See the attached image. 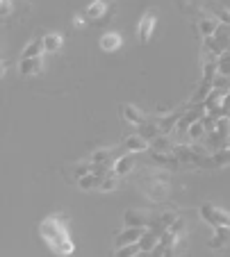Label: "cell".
I'll return each mask as SVG.
<instances>
[{
	"instance_id": "obj_1",
	"label": "cell",
	"mask_w": 230,
	"mask_h": 257,
	"mask_svg": "<svg viewBox=\"0 0 230 257\" xmlns=\"http://www.w3.org/2000/svg\"><path fill=\"white\" fill-rule=\"evenodd\" d=\"M39 234L44 237V241L50 246V250H55V252H57V248L69 239V232H66V228L62 225L59 216L44 218V223L39 225Z\"/></svg>"
},
{
	"instance_id": "obj_2",
	"label": "cell",
	"mask_w": 230,
	"mask_h": 257,
	"mask_svg": "<svg viewBox=\"0 0 230 257\" xmlns=\"http://www.w3.org/2000/svg\"><path fill=\"white\" fill-rule=\"evenodd\" d=\"M198 214H201V218L207 225H212V228H216V225H228L230 228V212L216 207V205H201Z\"/></svg>"
},
{
	"instance_id": "obj_3",
	"label": "cell",
	"mask_w": 230,
	"mask_h": 257,
	"mask_svg": "<svg viewBox=\"0 0 230 257\" xmlns=\"http://www.w3.org/2000/svg\"><path fill=\"white\" fill-rule=\"evenodd\" d=\"M153 221V216L146 209H126L123 212V225H130V228H148Z\"/></svg>"
},
{
	"instance_id": "obj_4",
	"label": "cell",
	"mask_w": 230,
	"mask_h": 257,
	"mask_svg": "<svg viewBox=\"0 0 230 257\" xmlns=\"http://www.w3.org/2000/svg\"><path fill=\"white\" fill-rule=\"evenodd\" d=\"M180 241V234H176L173 230H162L160 239H157V246L153 248V255H164V252H171L176 248V243Z\"/></svg>"
},
{
	"instance_id": "obj_5",
	"label": "cell",
	"mask_w": 230,
	"mask_h": 257,
	"mask_svg": "<svg viewBox=\"0 0 230 257\" xmlns=\"http://www.w3.org/2000/svg\"><path fill=\"white\" fill-rule=\"evenodd\" d=\"M153 30H155V12H144V16L139 19L137 25V37H139V44H148L153 37Z\"/></svg>"
},
{
	"instance_id": "obj_6",
	"label": "cell",
	"mask_w": 230,
	"mask_h": 257,
	"mask_svg": "<svg viewBox=\"0 0 230 257\" xmlns=\"http://www.w3.org/2000/svg\"><path fill=\"white\" fill-rule=\"evenodd\" d=\"M144 232H146V228H130V225H126V228H123L121 232L117 234L114 248H121V246H128V243L139 241V237H142Z\"/></svg>"
},
{
	"instance_id": "obj_7",
	"label": "cell",
	"mask_w": 230,
	"mask_h": 257,
	"mask_svg": "<svg viewBox=\"0 0 230 257\" xmlns=\"http://www.w3.org/2000/svg\"><path fill=\"white\" fill-rule=\"evenodd\" d=\"M121 116H123V121L130 123V125H142V123H146V114H144L139 107L128 105V102L121 105Z\"/></svg>"
},
{
	"instance_id": "obj_8",
	"label": "cell",
	"mask_w": 230,
	"mask_h": 257,
	"mask_svg": "<svg viewBox=\"0 0 230 257\" xmlns=\"http://www.w3.org/2000/svg\"><path fill=\"white\" fill-rule=\"evenodd\" d=\"M133 169H135V157H133V153H126V155L117 157V162H112V171L109 173L121 178V175H128Z\"/></svg>"
},
{
	"instance_id": "obj_9",
	"label": "cell",
	"mask_w": 230,
	"mask_h": 257,
	"mask_svg": "<svg viewBox=\"0 0 230 257\" xmlns=\"http://www.w3.org/2000/svg\"><path fill=\"white\" fill-rule=\"evenodd\" d=\"M41 68H44V59L39 57H21L19 62V73L21 75H37V73H41Z\"/></svg>"
},
{
	"instance_id": "obj_10",
	"label": "cell",
	"mask_w": 230,
	"mask_h": 257,
	"mask_svg": "<svg viewBox=\"0 0 230 257\" xmlns=\"http://www.w3.org/2000/svg\"><path fill=\"white\" fill-rule=\"evenodd\" d=\"M153 162L164 166V169H173V171L180 169V160L171 151H153Z\"/></svg>"
},
{
	"instance_id": "obj_11",
	"label": "cell",
	"mask_w": 230,
	"mask_h": 257,
	"mask_svg": "<svg viewBox=\"0 0 230 257\" xmlns=\"http://www.w3.org/2000/svg\"><path fill=\"white\" fill-rule=\"evenodd\" d=\"M123 148L128 153H146L151 148V141H146L142 135H130L123 139Z\"/></svg>"
},
{
	"instance_id": "obj_12",
	"label": "cell",
	"mask_w": 230,
	"mask_h": 257,
	"mask_svg": "<svg viewBox=\"0 0 230 257\" xmlns=\"http://www.w3.org/2000/svg\"><path fill=\"white\" fill-rule=\"evenodd\" d=\"M230 241V228L228 225H216L214 228V237L207 241V246L212 250H219V248H225V243Z\"/></svg>"
},
{
	"instance_id": "obj_13",
	"label": "cell",
	"mask_w": 230,
	"mask_h": 257,
	"mask_svg": "<svg viewBox=\"0 0 230 257\" xmlns=\"http://www.w3.org/2000/svg\"><path fill=\"white\" fill-rule=\"evenodd\" d=\"M105 173H100V171H91V173L82 175V178H78V187L82 191H93L98 189V185H100V180H103Z\"/></svg>"
},
{
	"instance_id": "obj_14",
	"label": "cell",
	"mask_w": 230,
	"mask_h": 257,
	"mask_svg": "<svg viewBox=\"0 0 230 257\" xmlns=\"http://www.w3.org/2000/svg\"><path fill=\"white\" fill-rule=\"evenodd\" d=\"M157 239H160V234L155 232V230L146 228V232L139 237V250H142V255H148V252H153V248L157 246Z\"/></svg>"
},
{
	"instance_id": "obj_15",
	"label": "cell",
	"mask_w": 230,
	"mask_h": 257,
	"mask_svg": "<svg viewBox=\"0 0 230 257\" xmlns=\"http://www.w3.org/2000/svg\"><path fill=\"white\" fill-rule=\"evenodd\" d=\"M121 34L119 32H105L103 37H100V50H105V53H117L119 48H121Z\"/></svg>"
},
{
	"instance_id": "obj_16",
	"label": "cell",
	"mask_w": 230,
	"mask_h": 257,
	"mask_svg": "<svg viewBox=\"0 0 230 257\" xmlns=\"http://www.w3.org/2000/svg\"><path fill=\"white\" fill-rule=\"evenodd\" d=\"M169 191H171V189H169V185L164 182V180H153L151 187L146 189V194L151 196L153 200H164L169 196Z\"/></svg>"
},
{
	"instance_id": "obj_17",
	"label": "cell",
	"mask_w": 230,
	"mask_h": 257,
	"mask_svg": "<svg viewBox=\"0 0 230 257\" xmlns=\"http://www.w3.org/2000/svg\"><path fill=\"white\" fill-rule=\"evenodd\" d=\"M180 116H182V112H176V114H171V116L160 118V121L155 123L157 130H160L162 135H171V132H176V125H178V121H180Z\"/></svg>"
},
{
	"instance_id": "obj_18",
	"label": "cell",
	"mask_w": 230,
	"mask_h": 257,
	"mask_svg": "<svg viewBox=\"0 0 230 257\" xmlns=\"http://www.w3.org/2000/svg\"><path fill=\"white\" fill-rule=\"evenodd\" d=\"M41 44H44V53H57V50H62L64 39H62V34L48 32L44 39H41Z\"/></svg>"
},
{
	"instance_id": "obj_19",
	"label": "cell",
	"mask_w": 230,
	"mask_h": 257,
	"mask_svg": "<svg viewBox=\"0 0 230 257\" xmlns=\"http://www.w3.org/2000/svg\"><path fill=\"white\" fill-rule=\"evenodd\" d=\"M198 32L203 34V37H214L216 32H219V21L212 16V19H201L198 21Z\"/></svg>"
},
{
	"instance_id": "obj_20",
	"label": "cell",
	"mask_w": 230,
	"mask_h": 257,
	"mask_svg": "<svg viewBox=\"0 0 230 257\" xmlns=\"http://www.w3.org/2000/svg\"><path fill=\"white\" fill-rule=\"evenodd\" d=\"M212 89H214V87H212V80H203V82L198 84V89H196V93L191 96V102H201V105H203V102H205V98L212 93Z\"/></svg>"
},
{
	"instance_id": "obj_21",
	"label": "cell",
	"mask_w": 230,
	"mask_h": 257,
	"mask_svg": "<svg viewBox=\"0 0 230 257\" xmlns=\"http://www.w3.org/2000/svg\"><path fill=\"white\" fill-rule=\"evenodd\" d=\"M112 151L109 148H98V151H93L91 153V157H89V162H91L93 166H98V164H112Z\"/></svg>"
},
{
	"instance_id": "obj_22",
	"label": "cell",
	"mask_w": 230,
	"mask_h": 257,
	"mask_svg": "<svg viewBox=\"0 0 230 257\" xmlns=\"http://www.w3.org/2000/svg\"><path fill=\"white\" fill-rule=\"evenodd\" d=\"M185 135H187V139H189V141H194V144H196V141H201L203 137H205V127H203L201 118H198V121H196V123H191V125L187 127V132H185Z\"/></svg>"
},
{
	"instance_id": "obj_23",
	"label": "cell",
	"mask_w": 230,
	"mask_h": 257,
	"mask_svg": "<svg viewBox=\"0 0 230 257\" xmlns=\"http://www.w3.org/2000/svg\"><path fill=\"white\" fill-rule=\"evenodd\" d=\"M105 10H107V5H105V0H93V3H89L87 7V19H100V16L105 14Z\"/></svg>"
},
{
	"instance_id": "obj_24",
	"label": "cell",
	"mask_w": 230,
	"mask_h": 257,
	"mask_svg": "<svg viewBox=\"0 0 230 257\" xmlns=\"http://www.w3.org/2000/svg\"><path fill=\"white\" fill-rule=\"evenodd\" d=\"M39 55H44V44H41V39H35L23 48L21 57H39Z\"/></svg>"
},
{
	"instance_id": "obj_25",
	"label": "cell",
	"mask_w": 230,
	"mask_h": 257,
	"mask_svg": "<svg viewBox=\"0 0 230 257\" xmlns=\"http://www.w3.org/2000/svg\"><path fill=\"white\" fill-rule=\"evenodd\" d=\"M119 182H117V175L107 173L103 175V180H100V185H98V191H103V194H112V191H117Z\"/></svg>"
},
{
	"instance_id": "obj_26",
	"label": "cell",
	"mask_w": 230,
	"mask_h": 257,
	"mask_svg": "<svg viewBox=\"0 0 230 257\" xmlns=\"http://www.w3.org/2000/svg\"><path fill=\"white\" fill-rule=\"evenodd\" d=\"M216 68H219V75H225L230 78V50H223L216 59Z\"/></svg>"
},
{
	"instance_id": "obj_27",
	"label": "cell",
	"mask_w": 230,
	"mask_h": 257,
	"mask_svg": "<svg viewBox=\"0 0 230 257\" xmlns=\"http://www.w3.org/2000/svg\"><path fill=\"white\" fill-rule=\"evenodd\" d=\"M137 127H139L137 135H142L146 141H153L157 135H160V130H157L155 123H148V121H146V123H142V125H137Z\"/></svg>"
},
{
	"instance_id": "obj_28",
	"label": "cell",
	"mask_w": 230,
	"mask_h": 257,
	"mask_svg": "<svg viewBox=\"0 0 230 257\" xmlns=\"http://www.w3.org/2000/svg\"><path fill=\"white\" fill-rule=\"evenodd\" d=\"M210 160H212V166L230 164V151H228V148H221V151H216L214 155H210Z\"/></svg>"
},
{
	"instance_id": "obj_29",
	"label": "cell",
	"mask_w": 230,
	"mask_h": 257,
	"mask_svg": "<svg viewBox=\"0 0 230 257\" xmlns=\"http://www.w3.org/2000/svg\"><path fill=\"white\" fill-rule=\"evenodd\" d=\"M151 144H153V148H155V151H171V146H173L171 141H169V135H162V132L151 141Z\"/></svg>"
},
{
	"instance_id": "obj_30",
	"label": "cell",
	"mask_w": 230,
	"mask_h": 257,
	"mask_svg": "<svg viewBox=\"0 0 230 257\" xmlns=\"http://www.w3.org/2000/svg\"><path fill=\"white\" fill-rule=\"evenodd\" d=\"M117 255H121V257L142 255V250H139V243L135 241V243H128V246H121V248H117Z\"/></svg>"
},
{
	"instance_id": "obj_31",
	"label": "cell",
	"mask_w": 230,
	"mask_h": 257,
	"mask_svg": "<svg viewBox=\"0 0 230 257\" xmlns=\"http://www.w3.org/2000/svg\"><path fill=\"white\" fill-rule=\"evenodd\" d=\"M219 68H216V59L214 62H203V80H214Z\"/></svg>"
},
{
	"instance_id": "obj_32",
	"label": "cell",
	"mask_w": 230,
	"mask_h": 257,
	"mask_svg": "<svg viewBox=\"0 0 230 257\" xmlns=\"http://www.w3.org/2000/svg\"><path fill=\"white\" fill-rule=\"evenodd\" d=\"M212 14H214V19L219 23L230 25V10H225V7H212Z\"/></svg>"
},
{
	"instance_id": "obj_33",
	"label": "cell",
	"mask_w": 230,
	"mask_h": 257,
	"mask_svg": "<svg viewBox=\"0 0 230 257\" xmlns=\"http://www.w3.org/2000/svg\"><path fill=\"white\" fill-rule=\"evenodd\" d=\"M212 87L219 89V91H228L230 82H228V78H225V75H219V73H216V78L212 80Z\"/></svg>"
},
{
	"instance_id": "obj_34",
	"label": "cell",
	"mask_w": 230,
	"mask_h": 257,
	"mask_svg": "<svg viewBox=\"0 0 230 257\" xmlns=\"http://www.w3.org/2000/svg\"><path fill=\"white\" fill-rule=\"evenodd\" d=\"M91 171H93L91 162H82V164H78V169H75V178H82V175L91 173Z\"/></svg>"
},
{
	"instance_id": "obj_35",
	"label": "cell",
	"mask_w": 230,
	"mask_h": 257,
	"mask_svg": "<svg viewBox=\"0 0 230 257\" xmlns=\"http://www.w3.org/2000/svg\"><path fill=\"white\" fill-rule=\"evenodd\" d=\"M14 5H12V0H0V19H5V16L12 14Z\"/></svg>"
},
{
	"instance_id": "obj_36",
	"label": "cell",
	"mask_w": 230,
	"mask_h": 257,
	"mask_svg": "<svg viewBox=\"0 0 230 257\" xmlns=\"http://www.w3.org/2000/svg\"><path fill=\"white\" fill-rule=\"evenodd\" d=\"M221 107H223V114H225V116H230V89L225 91V96H223V102H221Z\"/></svg>"
},
{
	"instance_id": "obj_37",
	"label": "cell",
	"mask_w": 230,
	"mask_h": 257,
	"mask_svg": "<svg viewBox=\"0 0 230 257\" xmlns=\"http://www.w3.org/2000/svg\"><path fill=\"white\" fill-rule=\"evenodd\" d=\"M182 228H185V221H182V218H176V221L171 223V228H169V230H173L176 234H180V232H182Z\"/></svg>"
},
{
	"instance_id": "obj_38",
	"label": "cell",
	"mask_w": 230,
	"mask_h": 257,
	"mask_svg": "<svg viewBox=\"0 0 230 257\" xmlns=\"http://www.w3.org/2000/svg\"><path fill=\"white\" fill-rule=\"evenodd\" d=\"M73 25H75V28H82V25H84V16H73Z\"/></svg>"
},
{
	"instance_id": "obj_39",
	"label": "cell",
	"mask_w": 230,
	"mask_h": 257,
	"mask_svg": "<svg viewBox=\"0 0 230 257\" xmlns=\"http://www.w3.org/2000/svg\"><path fill=\"white\" fill-rule=\"evenodd\" d=\"M5 73H7V62H3V59H0V78H3Z\"/></svg>"
},
{
	"instance_id": "obj_40",
	"label": "cell",
	"mask_w": 230,
	"mask_h": 257,
	"mask_svg": "<svg viewBox=\"0 0 230 257\" xmlns=\"http://www.w3.org/2000/svg\"><path fill=\"white\" fill-rule=\"evenodd\" d=\"M228 139H230V116H228Z\"/></svg>"
},
{
	"instance_id": "obj_41",
	"label": "cell",
	"mask_w": 230,
	"mask_h": 257,
	"mask_svg": "<svg viewBox=\"0 0 230 257\" xmlns=\"http://www.w3.org/2000/svg\"><path fill=\"white\" fill-rule=\"evenodd\" d=\"M225 148H228V151H230V144H228V146H225Z\"/></svg>"
}]
</instances>
